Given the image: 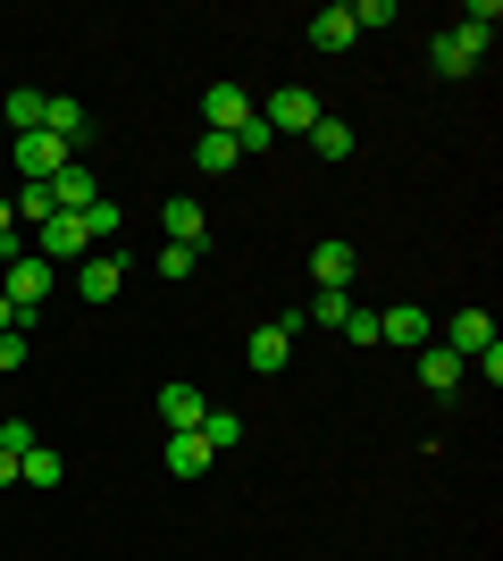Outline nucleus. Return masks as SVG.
Instances as JSON below:
<instances>
[{"label":"nucleus","mask_w":503,"mask_h":561,"mask_svg":"<svg viewBox=\"0 0 503 561\" xmlns=\"http://www.w3.org/2000/svg\"><path fill=\"white\" fill-rule=\"evenodd\" d=\"M118 227H126V218H118V202H93V210H84V234H93V252H101V243H110Z\"/></svg>","instance_id":"393cba45"},{"label":"nucleus","mask_w":503,"mask_h":561,"mask_svg":"<svg viewBox=\"0 0 503 561\" xmlns=\"http://www.w3.org/2000/svg\"><path fill=\"white\" fill-rule=\"evenodd\" d=\"M68 160H84V151H68L59 135H18V176H25V185H50Z\"/></svg>","instance_id":"20e7f679"},{"label":"nucleus","mask_w":503,"mask_h":561,"mask_svg":"<svg viewBox=\"0 0 503 561\" xmlns=\"http://www.w3.org/2000/svg\"><path fill=\"white\" fill-rule=\"evenodd\" d=\"M34 445H43V436H34V427H25V420H0V453H9V461H25V453H34Z\"/></svg>","instance_id":"bb28decb"},{"label":"nucleus","mask_w":503,"mask_h":561,"mask_svg":"<svg viewBox=\"0 0 503 561\" xmlns=\"http://www.w3.org/2000/svg\"><path fill=\"white\" fill-rule=\"evenodd\" d=\"M0 486H18V461H9V453H0Z\"/></svg>","instance_id":"473e14b6"},{"label":"nucleus","mask_w":503,"mask_h":561,"mask_svg":"<svg viewBox=\"0 0 503 561\" xmlns=\"http://www.w3.org/2000/svg\"><path fill=\"white\" fill-rule=\"evenodd\" d=\"M353 34H361V25H353L344 0H328V9L311 18V50H328V59H335V50H353Z\"/></svg>","instance_id":"dca6fc26"},{"label":"nucleus","mask_w":503,"mask_h":561,"mask_svg":"<svg viewBox=\"0 0 503 561\" xmlns=\"http://www.w3.org/2000/svg\"><path fill=\"white\" fill-rule=\"evenodd\" d=\"M344 310H353V294H311V319H319V328H344Z\"/></svg>","instance_id":"c85d7f7f"},{"label":"nucleus","mask_w":503,"mask_h":561,"mask_svg":"<svg viewBox=\"0 0 503 561\" xmlns=\"http://www.w3.org/2000/svg\"><path fill=\"white\" fill-rule=\"evenodd\" d=\"M9 234H18V210H9V202H0V243H9Z\"/></svg>","instance_id":"2f4dec72"},{"label":"nucleus","mask_w":503,"mask_h":561,"mask_svg":"<svg viewBox=\"0 0 503 561\" xmlns=\"http://www.w3.org/2000/svg\"><path fill=\"white\" fill-rule=\"evenodd\" d=\"M0 117H9V135H43V93H9Z\"/></svg>","instance_id":"4be33fe9"},{"label":"nucleus","mask_w":503,"mask_h":561,"mask_svg":"<svg viewBox=\"0 0 503 561\" xmlns=\"http://www.w3.org/2000/svg\"><path fill=\"white\" fill-rule=\"evenodd\" d=\"M193 436H202V445H210V453H236V445H243V420H236V411H218V402H210Z\"/></svg>","instance_id":"aec40b11"},{"label":"nucleus","mask_w":503,"mask_h":561,"mask_svg":"<svg viewBox=\"0 0 503 561\" xmlns=\"http://www.w3.org/2000/svg\"><path fill=\"white\" fill-rule=\"evenodd\" d=\"M193 260H202V252H185V243H168V252H160V277H193Z\"/></svg>","instance_id":"c756f323"},{"label":"nucleus","mask_w":503,"mask_h":561,"mask_svg":"<svg viewBox=\"0 0 503 561\" xmlns=\"http://www.w3.org/2000/svg\"><path fill=\"white\" fill-rule=\"evenodd\" d=\"M50 202H59V210H93V202H101L93 160H68V168H59V176H50Z\"/></svg>","instance_id":"f8f14e48"},{"label":"nucleus","mask_w":503,"mask_h":561,"mask_svg":"<svg viewBox=\"0 0 503 561\" xmlns=\"http://www.w3.org/2000/svg\"><path fill=\"white\" fill-rule=\"evenodd\" d=\"M160 227H168V243H185V252H202V243H210V210H202L193 193H176V202H168Z\"/></svg>","instance_id":"9d476101"},{"label":"nucleus","mask_w":503,"mask_h":561,"mask_svg":"<svg viewBox=\"0 0 503 561\" xmlns=\"http://www.w3.org/2000/svg\"><path fill=\"white\" fill-rule=\"evenodd\" d=\"M428 68H436V76H454V84H461V76L479 68V50H470V43H461V34H454V25H445V34H436V43H428Z\"/></svg>","instance_id":"f3484780"},{"label":"nucleus","mask_w":503,"mask_h":561,"mask_svg":"<svg viewBox=\"0 0 503 561\" xmlns=\"http://www.w3.org/2000/svg\"><path fill=\"white\" fill-rule=\"evenodd\" d=\"M193 168H202V176H227V168H243L236 135H202V142H193Z\"/></svg>","instance_id":"6ab92c4d"},{"label":"nucleus","mask_w":503,"mask_h":561,"mask_svg":"<svg viewBox=\"0 0 503 561\" xmlns=\"http://www.w3.org/2000/svg\"><path fill=\"white\" fill-rule=\"evenodd\" d=\"M487 344H495V319H487L479 302H470V310H454V328H445V352H461V360H479Z\"/></svg>","instance_id":"9b49d317"},{"label":"nucleus","mask_w":503,"mask_h":561,"mask_svg":"<svg viewBox=\"0 0 503 561\" xmlns=\"http://www.w3.org/2000/svg\"><path fill=\"white\" fill-rule=\"evenodd\" d=\"M9 210L25 218V227H43V218H59V202H50V185H18V202Z\"/></svg>","instance_id":"b1692460"},{"label":"nucleus","mask_w":503,"mask_h":561,"mask_svg":"<svg viewBox=\"0 0 503 561\" xmlns=\"http://www.w3.org/2000/svg\"><path fill=\"white\" fill-rule=\"evenodd\" d=\"M252 117H261V101L243 93V84H210L202 93V135H243Z\"/></svg>","instance_id":"7ed1b4c3"},{"label":"nucleus","mask_w":503,"mask_h":561,"mask_svg":"<svg viewBox=\"0 0 503 561\" xmlns=\"http://www.w3.org/2000/svg\"><path fill=\"white\" fill-rule=\"evenodd\" d=\"M34 252H43L50 268H59V260H84V252H93V234H84V210H59V218H43V243H34Z\"/></svg>","instance_id":"39448f33"},{"label":"nucleus","mask_w":503,"mask_h":561,"mask_svg":"<svg viewBox=\"0 0 503 561\" xmlns=\"http://www.w3.org/2000/svg\"><path fill=\"white\" fill-rule=\"evenodd\" d=\"M353 268H361L353 243H335V234L311 243V285H319V294H353Z\"/></svg>","instance_id":"1a4fd4ad"},{"label":"nucleus","mask_w":503,"mask_h":561,"mask_svg":"<svg viewBox=\"0 0 503 561\" xmlns=\"http://www.w3.org/2000/svg\"><path fill=\"white\" fill-rule=\"evenodd\" d=\"M0 335H25V319H18V302L0 294Z\"/></svg>","instance_id":"7c9ffc66"},{"label":"nucleus","mask_w":503,"mask_h":561,"mask_svg":"<svg viewBox=\"0 0 503 561\" xmlns=\"http://www.w3.org/2000/svg\"><path fill=\"white\" fill-rule=\"evenodd\" d=\"M0 260H9V285H0V294L18 302V319H34V302L50 294V260H43V252H18V234L0 243Z\"/></svg>","instance_id":"f257e3e1"},{"label":"nucleus","mask_w":503,"mask_h":561,"mask_svg":"<svg viewBox=\"0 0 503 561\" xmlns=\"http://www.w3.org/2000/svg\"><path fill=\"white\" fill-rule=\"evenodd\" d=\"M160 461H168V478H202V469H210L218 453L202 445V436H193V427H168V453H160Z\"/></svg>","instance_id":"ddd939ff"},{"label":"nucleus","mask_w":503,"mask_h":561,"mask_svg":"<svg viewBox=\"0 0 503 561\" xmlns=\"http://www.w3.org/2000/svg\"><path fill=\"white\" fill-rule=\"evenodd\" d=\"M118 285H126L118 252H84V260H76V294H84V302H118Z\"/></svg>","instance_id":"6e6552de"},{"label":"nucleus","mask_w":503,"mask_h":561,"mask_svg":"<svg viewBox=\"0 0 503 561\" xmlns=\"http://www.w3.org/2000/svg\"><path fill=\"white\" fill-rule=\"evenodd\" d=\"M286 360H294V319H268V328H252V344H243V369L277 377Z\"/></svg>","instance_id":"423d86ee"},{"label":"nucleus","mask_w":503,"mask_h":561,"mask_svg":"<svg viewBox=\"0 0 503 561\" xmlns=\"http://www.w3.org/2000/svg\"><path fill=\"white\" fill-rule=\"evenodd\" d=\"M461 377H470V360H461V352H445V344H420V386H428V394H454Z\"/></svg>","instance_id":"4468645a"},{"label":"nucleus","mask_w":503,"mask_h":561,"mask_svg":"<svg viewBox=\"0 0 503 561\" xmlns=\"http://www.w3.org/2000/svg\"><path fill=\"white\" fill-rule=\"evenodd\" d=\"M378 344H403V352H420V344H428V310H411V302L378 310Z\"/></svg>","instance_id":"2eb2a0df"},{"label":"nucleus","mask_w":503,"mask_h":561,"mask_svg":"<svg viewBox=\"0 0 503 561\" xmlns=\"http://www.w3.org/2000/svg\"><path fill=\"white\" fill-rule=\"evenodd\" d=\"M261 117H268V135L286 142V135H311V126H319L328 110H319V93H311V84H286V93H268V101H261Z\"/></svg>","instance_id":"f03ea898"},{"label":"nucleus","mask_w":503,"mask_h":561,"mask_svg":"<svg viewBox=\"0 0 503 561\" xmlns=\"http://www.w3.org/2000/svg\"><path fill=\"white\" fill-rule=\"evenodd\" d=\"M311 151H319V160H353V126H344V117H319V126H311Z\"/></svg>","instance_id":"412c9836"},{"label":"nucleus","mask_w":503,"mask_h":561,"mask_svg":"<svg viewBox=\"0 0 503 561\" xmlns=\"http://www.w3.org/2000/svg\"><path fill=\"white\" fill-rule=\"evenodd\" d=\"M202 386H160V427H202Z\"/></svg>","instance_id":"a211bd4d"},{"label":"nucleus","mask_w":503,"mask_h":561,"mask_svg":"<svg viewBox=\"0 0 503 561\" xmlns=\"http://www.w3.org/2000/svg\"><path fill=\"white\" fill-rule=\"evenodd\" d=\"M43 135H59L68 151H84V142H93V117H84V101H76V93H43Z\"/></svg>","instance_id":"0eeeda50"},{"label":"nucleus","mask_w":503,"mask_h":561,"mask_svg":"<svg viewBox=\"0 0 503 561\" xmlns=\"http://www.w3.org/2000/svg\"><path fill=\"white\" fill-rule=\"evenodd\" d=\"M335 335H353V344H378V310H344V328H335Z\"/></svg>","instance_id":"cd10ccee"},{"label":"nucleus","mask_w":503,"mask_h":561,"mask_svg":"<svg viewBox=\"0 0 503 561\" xmlns=\"http://www.w3.org/2000/svg\"><path fill=\"white\" fill-rule=\"evenodd\" d=\"M236 151H243V160H268V151H277V135H268V117H252V126H243V135H236Z\"/></svg>","instance_id":"a878e982"},{"label":"nucleus","mask_w":503,"mask_h":561,"mask_svg":"<svg viewBox=\"0 0 503 561\" xmlns=\"http://www.w3.org/2000/svg\"><path fill=\"white\" fill-rule=\"evenodd\" d=\"M18 478H25V486H59V478H68V461H59L50 445H34V453L18 461Z\"/></svg>","instance_id":"5701e85b"}]
</instances>
